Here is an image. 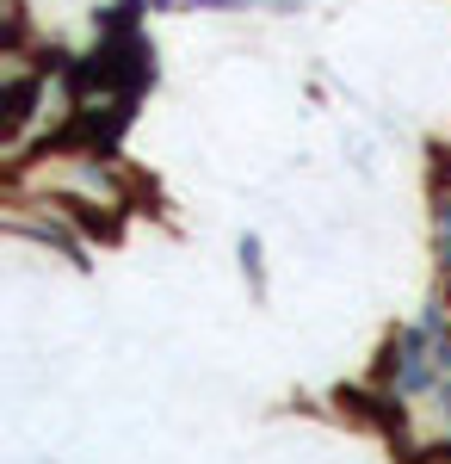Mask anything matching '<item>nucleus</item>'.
<instances>
[{"mask_svg":"<svg viewBox=\"0 0 451 464\" xmlns=\"http://www.w3.org/2000/svg\"><path fill=\"white\" fill-rule=\"evenodd\" d=\"M242 273L260 285V236H242Z\"/></svg>","mask_w":451,"mask_h":464,"instance_id":"nucleus-2","label":"nucleus"},{"mask_svg":"<svg viewBox=\"0 0 451 464\" xmlns=\"http://www.w3.org/2000/svg\"><path fill=\"white\" fill-rule=\"evenodd\" d=\"M446 415H451V372H446Z\"/></svg>","mask_w":451,"mask_h":464,"instance_id":"nucleus-4","label":"nucleus"},{"mask_svg":"<svg viewBox=\"0 0 451 464\" xmlns=\"http://www.w3.org/2000/svg\"><path fill=\"white\" fill-rule=\"evenodd\" d=\"M439 372H451V341H439Z\"/></svg>","mask_w":451,"mask_h":464,"instance_id":"nucleus-3","label":"nucleus"},{"mask_svg":"<svg viewBox=\"0 0 451 464\" xmlns=\"http://www.w3.org/2000/svg\"><path fill=\"white\" fill-rule=\"evenodd\" d=\"M433 372H439V353L427 359V328H408V334H402V353H396V391L420 396L433 384Z\"/></svg>","mask_w":451,"mask_h":464,"instance_id":"nucleus-1","label":"nucleus"}]
</instances>
